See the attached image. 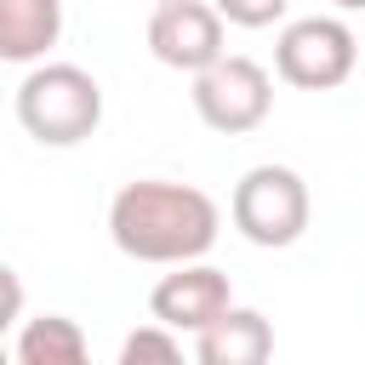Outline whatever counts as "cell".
I'll use <instances>...</instances> for the list:
<instances>
[{"instance_id": "obj_1", "label": "cell", "mask_w": 365, "mask_h": 365, "mask_svg": "<svg viewBox=\"0 0 365 365\" xmlns=\"http://www.w3.org/2000/svg\"><path fill=\"white\" fill-rule=\"evenodd\" d=\"M217 234H222V211L194 182L137 177L108 200V240L131 262H160V268L205 262Z\"/></svg>"}, {"instance_id": "obj_2", "label": "cell", "mask_w": 365, "mask_h": 365, "mask_svg": "<svg viewBox=\"0 0 365 365\" xmlns=\"http://www.w3.org/2000/svg\"><path fill=\"white\" fill-rule=\"evenodd\" d=\"M17 125L40 148H74L103 125V86L80 63H34L17 86Z\"/></svg>"}, {"instance_id": "obj_3", "label": "cell", "mask_w": 365, "mask_h": 365, "mask_svg": "<svg viewBox=\"0 0 365 365\" xmlns=\"http://www.w3.org/2000/svg\"><path fill=\"white\" fill-rule=\"evenodd\" d=\"M308 182L291 171V165H251L240 182H234V200H228V217L234 228L262 245V251H285L308 234Z\"/></svg>"}, {"instance_id": "obj_4", "label": "cell", "mask_w": 365, "mask_h": 365, "mask_svg": "<svg viewBox=\"0 0 365 365\" xmlns=\"http://www.w3.org/2000/svg\"><path fill=\"white\" fill-rule=\"evenodd\" d=\"M359 68V40L342 17H297L274 40V74L297 91H336Z\"/></svg>"}, {"instance_id": "obj_5", "label": "cell", "mask_w": 365, "mask_h": 365, "mask_svg": "<svg viewBox=\"0 0 365 365\" xmlns=\"http://www.w3.org/2000/svg\"><path fill=\"white\" fill-rule=\"evenodd\" d=\"M194 114L211 125V131H222V137H245V131H257L262 120H268V108H274V80H268V68L262 63H251V57H222V63H211L205 74H194Z\"/></svg>"}, {"instance_id": "obj_6", "label": "cell", "mask_w": 365, "mask_h": 365, "mask_svg": "<svg viewBox=\"0 0 365 365\" xmlns=\"http://www.w3.org/2000/svg\"><path fill=\"white\" fill-rule=\"evenodd\" d=\"M148 51L177 68V74H205L211 63L228 57L222 46V17L211 11V0H177V6H154L148 17Z\"/></svg>"}, {"instance_id": "obj_7", "label": "cell", "mask_w": 365, "mask_h": 365, "mask_svg": "<svg viewBox=\"0 0 365 365\" xmlns=\"http://www.w3.org/2000/svg\"><path fill=\"white\" fill-rule=\"evenodd\" d=\"M234 308V291H228V274L211 268V262H182L171 274H160V285L148 291V314L154 325L165 331H188L200 336L211 319H222Z\"/></svg>"}, {"instance_id": "obj_8", "label": "cell", "mask_w": 365, "mask_h": 365, "mask_svg": "<svg viewBox=\"0 0 365 365\" xmlns=\"http://www.w3.org/2000/svg\"><path fill=\"white\" fill-rule=\"evenodd\" d=\"M274 359V325L257 308H228L194 336V365H268Z\"/></svg>"}, {"instance_id": "obj_9", "label": "cell", "mask_w": 365, "mask_h": 365, "mask_svg": "<svg viewBox=\"0 0 365 365\" xmlns=\"http://www.w3.org/2000/svg\"><path fill=\"white\" fill-rule=\"evenodd\" d=\"M63 34V0H0V63H46Z\"/></svg>"}, {"instance_id": "obj_10", "label": "cell", "mask_w": 365, "mask_h": 365, "mask_svg": "<svg viewBox=\"0 0 365 365\" xmlns=\"http://www.w3.org/2000/svg\"><path fill=\"white\" fill-rule=\"evenodd\" d=\"M11 359L17 365H91V348H86V331L68 314H40V319L17 325Z\"/></svg>"}, {"instance_id": "obj_11", "label": "cell", "mask_w": 365, "mask_h": 365, "mask_svg": "<svg viewBox=\"0 0 365 365\" xmlns=\"http://www.w3.org/2000/svg\"><path fill=\"white\" fill-rule=\"evenodd\" d=\"M114 365H194V354H182L177 331H165V325H137V331L120 342Z\"/></svg>"}, {"instance_id": "obj_12", "label": "cell", "mask_w": 365, "mask_h": 365, "mask_svg": "<svg viewBox=\"0 0 365 365\" xmlns=\"http://www.w3.org/2000/svg\"><path fill=\"white\" fill-rule=\"evenodd\" d=\"M285 6L291 0H211V11L222 23H234V29H268V23L285 17Z\"/></svg>"}, {"instance_id": "obj_13", "label": "cell", "mask_w": 365, "mask_h": 365, "mask_svg": "<svg viewBox=\"0 0 365 365\" xmlns=\"http://www.w3.org/2000/svg\"><path fill=\"white\" fill-rule=\"evenodd\" d=\"M11 325H23V279H17V268L0 262V336Z\"/></svg>"}, {"instance_id": "obj_14", "label": "cell", "mask_w": 365, "mask_h": 365, "mask_svg": "<svg viewBox=\"0 0 365 365\" xmlns=\"http://www.w3.org/2000/svg\"><path fill=\"white\" fill-rule=\"evenodd\" d=\"M336 11H365V0H331Z\"/></svg>"}, {"instance_id": "obj_15", "label": "cell", "mask_w": 365, "mask_h": 365, "mask_svg": "<svg viewBox=\"0 0 365 365\" xmlns=\"http://www.w3.org/2000/svg\"><path fill=\"white\" fill-rule=\"evenodd\" d=\"M0 365H17V359H11V348H6V336H0Z\"/></svg>"}, {"instance_id": "obj_16", "label": "cell", "mask_w": 365, "mask_h": 365, "mask_svg": "<svg viewBox=\"0 0 365 365\" xmlns=\"http://www.w3.org/2000/svg\"><path fill=\"white\" fill-rule=\"evenodd\" d=\"M154 6H177V0H154Z\"/></svg>"}]
</instances>
